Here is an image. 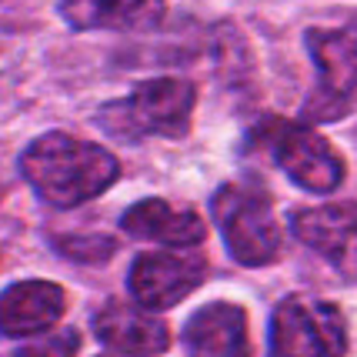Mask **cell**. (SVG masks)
I'll return each mask as SVG.
<instances>
[{
  "label": "cell",
  "instance_id": "obj_1",
  "mask_svg": "<svg viewBox=\"0 0 357 357\" xmlns=\"http://www.w3.org/2000/svg\"><path fill=\"white\" fill-rule=\"evenodd\" d=\"M27 184L54 207H77L117 181V160L87 140L70 134H47L20 157Z\"/></svg>",
  "mask_w": 357,
  "mask_h": 357
},
{
  "label": "cell",
  "instance_id": "obj_2",
  "mask_svg": "<svg viewBox=\"0 0 357 357\" xmlns=\"http://www.w3.org/2000/svg\"><path fill=\"white\" fill-rule=\"evenodd\" d=\"M194 87L187 80H144L134 91L100 110V127L121 140L181 137L190 124Z\"/></svg>",
  "mask_w": 357,
  "mask_h": 357
},
{
  "label": "cell",
  "instance_id": "obj_3",
  "mask_svg": "<svg viewBox=\"0 0 357 357\" xmlns=\"http://www.w3.org/2000/svg\"><path fill=\"white\" fill-rule=\"evenodd\" d=\"M347 331L334 304L314 297H287L271 317L274 357H344Z\"/></svg>",
  "mask_w": 357,
  "mask_h": 357
},
{
  "label": "cell",
  "instance_id": "obj_4",
  "mask_svg": "<svg viewBox=\"0 0 357 357\" xmlns=\"http://www.w3.org/2000/svg\"><path fill=\"white\" fill-rule=\"evenodd\" d=\"M214 220L234 261L248 267L271 264L280 254V231L271 214V204L241 184H224L214 194Z\"/></svg>",
  "mask_w": 357,
  "mask_h": 357
},
{
  "label": "cell",
  "instance_id": "obj_5",
  "mask_svg": "<svg viewBox=\"0 0 357 357\" xmlns=\"http://www.w3.org/2000/svg\"><path fill=\"white\" fill-rule=\"evenodd\" d=\"M304 40L317 67V93L307 100V117L334 121L357 100V27H314Z\"/></svg>",
  "mask_w": 357,
  "mask_h": 357
},
{
  "label": "cell",
  "instance_id": "obj_6",
  "mask_svg": "<svg viewBox=\"0 0 357 357\" xmlns=\"http://www.w3.org/2000/svg\"><path fill=\"white\" fill-rule=\"evenodd\" d=\"M271 147H274V157L284 167V174L304 190L331 194L334 187H341L344 160L321 134H314L307 127L278 124L274 137H271Z\"/></svg>",
  "mask_w": 357,
  "mask_h": 357
},
{
  "label": "cell",
  "instance_id": "obj_7",
  "mask_svg": "<svg viewBox=\"0 0 357 357\" xmlns=\"http://www.w3.org/2000/svg\"><path fill=\"white\" fill-rule=\"evenodd\" d=\"M204 280V261L197 254H171V250H157V254H140L130 267V294L140 307L160 311L174 307L181 297H187Z\"/></svg>",
  "mask_w": 357,
  "mask_h": 357
},
{
  "label": "cell",
  "instance_id": "obj_8",
  "mask_svg": "<svg viewBox=\"0 0 357 357\" xmlns=\"http://www.w3.org/2000/svg\"><path fill=\"white\" fill-rule=\"evenodd\" d=\"M291 227L327 264H334L344 278L357 280V204H327L297 211Z\"/></svg>",
  "mask_w": 357,
  "mask_h": 357
},
{
  "label": "cell",
  "instance_id": "obj_9",
  "mask_svg": "<svg viewBox=\"0 0 357 357\" xmlns=\"http://www.w3.org/2000/svg\"><path fill=\"white\" fill-rule=\"evenodd\" d=\"M67 297L50 280H20L0 294V334L27 337L61 321Z\"/></svg>",
  "mask_w": 357,
  "mask_h": 357
},
{
  "label": "cell",
  "instance_id": "obj_10",
  "mask_svg": "<svg viewBox=\"0 0 357 357\" xmlns=\"http://www.w3.org/2000/svg\"><path fill=\"white\" fill-rule=\"evenodd\" d=\"M184 341L197 357H248V321L234 304H207L184 327Z\"/></svg>",
  "mask_w": 357,
  "mask_h": 357
},
{
  "label": "cell",
  "instance_id": "obj_11",
  "mask_svg": "<svg viewBox=\"0 0 357 357\" xmlns=\"http://www.w3.org/2000/svg\"><path fill=\"white\" fill-rule=\"evenodd\" d=\"M164 14V0H61L74 31H144Z\"/></svg>",
  "mask_w": 357,
  "mask_h": 357
},
{
  "label": "cell",
  "instance_id": "obj_12",
  "mask_svg": "<svg viewBox=\"0 0 357 357\" xmlns=\"http://www.w3.org/2000/svg\"><path fill=\"white\" fill-rule=\"evenodd\" d=\"M93 334L100 341L124 351V354H157L167 347V327L160 324L157 317H151L147 311H137L130 304H107L93 314Z\"/></svg>",
  "mask_w": 357,
  "mask_h": 357
},
{
  "label": "cell",
  "instance_id": "obj_13",
  "mask_svg": "<svg viewBox=\"0 0 357 357\" xmlns=\"http://www.w3.org/2000/svg\"><path fill=\"white\" fill-rule=\"evenodd\" d=\"M124 231L140 241L187 248L204 237V220L194 211H177L167 201H140L124 214Z\"/></svg>",
  "mask_w": 357,
  "mask_h": 357
},
{
  "label": "cell",
  "instance_id": "obj_14",
  "mask_svg": "<svg viewBox=\"0 0 357 357\" xmlns=\"http://www.w3.org/2000/svg\"><path fill=\"white\" fill-rule=\"evenodd\" d=\"M77 347H80V334L63 327V331H54L44 341L27 344L24 351H17V357H74Z\"/></svg>",
  "mask_w": 357,
  "mask_h": 357
},
{
  "label": "cell",
  "instance_id": "obj_15",
  "mask_svg": "<svg viewBox=\"0 0 357 357\" xmlns=\"http://www.w3.org/2000/svg\"><path fill=\"white\" fill-rule=\"evenodd\" d=\"M104 357H134V354H104Z\"/></svg>",
  "mask_w": 357,
  "mask_h": 357
}]
</instances>
